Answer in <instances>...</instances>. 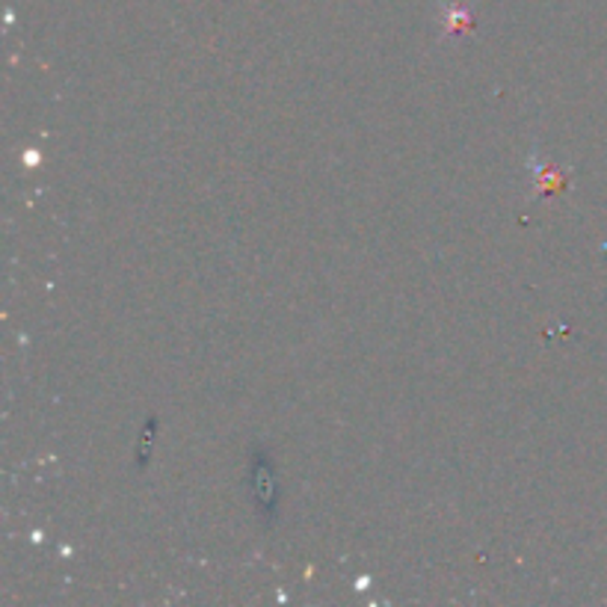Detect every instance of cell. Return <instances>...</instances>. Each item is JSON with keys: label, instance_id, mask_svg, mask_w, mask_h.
<instances>
[{"label": "cell", "instance_id": "6da1fadb", "mask_svg": "<svg viewBox=\"0 0 607 607\" xmlns=\"http://www.w3.org/2000/svg\"><path fill=\"white\" fill-rule=\"evenodd\" d=\"M252 495H255V504L264 516H273V509L279 504V492H276V478H273V468H270L267 457L255 454V462H252Z\"/></svg>", "mask_w": 607, "mask_h": 607}, {"label": "cell", "instance_id": "7a4b0ae2", "mask_svg": "<svg viewBox=\"0 0 607 607\" xmlns=\"http://www.w3.org/2000/svg\"><path fill=\"white\" fill-rule=\"evenodd\" d=\"M445 12H448V15H445L448 33H459L462 27H471V24H474V15L468 10H462V7H450V10L445 7Z\"/></svg>", "mask_w": 607, "mask_h": 607}]
</instances>
